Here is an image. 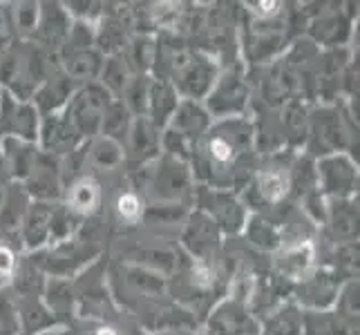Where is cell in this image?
I'll use <instances>...</instances> for the list:
<instances>
[{"instance_id": "cell-1", "label": "cell", "mask_w": 360, "mask_h": 335, "mask_svg": "<svg viewBox=\"0 0 360 335\" xmlns=\"http://www.w3.org/2000/svg\"><path fill=\"white\" fill-rule=\"evenodd\" d=\"M259 161L248 117L213 121L191 155L195 185L240 195Z\"/></svg>"}, {"instance_id": "cell-2", "label": "cell", "mask_w": 360, "mask_h": 335, "mask_svg": "<svg viewBox=\"0 0 360 335\" xmlns=\"http://www.w3.org/2000/svg\"><path fill=\"white\" fill-rule=\"evenodd\" d=\"M297 152L280 150L259 157L251 179L240 192V199L248 213L271 215L287 202H291V170Z\"/></svg>"}, {"instance_id": "cell-3", "label": "cell", "mask_w": 360, "mask_h": 335, "mask_svg": "<svg viewBox=\"0 0 360 335\" xmlns=\"http://www.w3.org/2000/svg\"><path fill=\"white\" fill-rule=\"evenodd\" d=\"M358 150V119L354 110L342 103L311 105L309 107V136L304 155L320 159L327 155L347 152L356 159Z\"/></svg>"}, {"instance_id": "cell-4", "label": "cell", "mask_w": 360, "mask_h": 335, "mask_svg": "<svg viewBox=\"0 0 360 335\" xmlns=\"http://www.w3.org/2000/svg\"><path fill=\"white\" fill-rule=\"evenodd\" d=\"M58 67L56 56L34 43L16 41L0 54V88L18 101H32L39 85Z\"/></svg>"}, {"instance_id": "cell-5", "label": "cell", "mask_w": 360, "mask_h": 335, "mask_svg": "<svg viewBox=\"0 0 360 335\" xmlns=\"http://www.w3.org/2000/svg\"><path fill=\"white\" fill-rule=\"evenodd\" d=\"M136 192L146 204H179L191 208L195 179L186 161L161 155L157 161L136 168Z\"/></svg>"}, {"instance_id": "cell-6", "label": "cell", "mask_w": 360, "mask_h": 335, "mask_svg": "<svg viewBox=\"0 0 360 335\" xmlns=\"http://www.w3.org/2000/svg\"><path fill=\"white\" fill-rule=\"evenodd\" d=\"M103 246L96 237V228L90 226L85 235V223L74 237L58 242L43 248L39 253H32V259L43 270L45 277H58V280H74L81 272L101 259Z\"/></svg>"}, {"instance_id": "cell-7", "label": "cell", "mask_w": 360, "mask_h": 335, "mask_svg": "<svg viewBox=\"0 0 360 335\" xmlns=\"http://www.w3.org/2000/svg\"><path fill=\"white\" fill-rule=\"evenodd\" d=\"M210 126H213V117L208 114L202 101L181 98L168 126L161 130V155L188 164L193 147L208 132Z\"/></svg>"}, {"instance_id": "cell-8", "label": "cell", "mask_w": 360, "mask_h": 335, "mask_svg": "<svg viewBox=\"0 0 360 335\" xmlns=\"http://www.w3.org/2000/svg\"><path fill=\"white\" fill-rule=\"evenodd\" d=\"M253 101V88L248 81V67L238 58L235 63L219 70L215 85L204 98V107L213 121L248 117Z\"/></svg>"}, {"instance_id": "cell-9", "label": "cell", "mask_w": 360, "mask_h": 335, "mask_svg": "<svg viewBox=\"0 0 360 335\" xmlns=\"http://www.w3.org/2000/svg\"><path fill=\"white\" fill-rule=\"evenodd\" d=\"M193 206L215 221V226L224 235V239L240 237L244 230V223L248 215H251L246 210V206L242 204L240 195H235L231 190L206 188V185H195Z\"/></svg>"}, {"instance_id": "cell-10", "label": "cell", "mask_w": 360, "mask_h": 335, "mask_svg": "<svg viewBox=\"0 0 360 335\" xmlns=\"http://www.w3.org/2000/svg\"><path fill=\"white\" fill-rule=\"evenodd\" d=\"M179 246L186 259L210 262V259H217L221 251H224V235L219 232L215 221L208 215H204L197 208H191L181 223Z\"/></svg>"}, {"instance_id": "cell-11", "label": "cell", "mask_w": 360, "mask_h": 335, "mask_svg": "<svg viewBox=\"0 0 360 335\" xmlns=\"http://www.w3.org/2000/svg\"><path fill=\"white\" fill-rule=\"evenodd\" d=\"M110 103H112V96L96 81L77 88V92L68 101L63 114L70 119V123L77 128V132L83 139L90 141L98 134V128H101L103 114Z\"/></svg>"}, {"instance_id": "cell-12", "label": "cell", "mask_w": 360, "mask_h": 335, "mask_svg": "<svg viewBox=\"0 0 360 335\" xmlns=\"http://www.w3.org/2000/svg\"><path fill=\"white\" fill-rule=\"evenodd\" d=\"M316 181L325 199H354L360 181L358 161L347 152L320 157L316 159Z\"/></svg>"}, {"instance_id": "cell-13", "label": "cell", "mask_w": 360, "mask_h": 335, "mask_svg": "<svg viewBox=\"0 0 360 335\" xmlns=\"http://www.w3.org/2000/svg\"><path fill=\"white\" fill-rule=\"evenodd\" d=\"M347 280L329 266L318 264L309 275L293 284L291 300L302 311H327L336 304V297Z\"/></svg>"}, {"instance_id": "cell-14", "label": "cell", "mask_w": 360, "mask_h": 335, "mask_svg": "<svg viewBox=\"0 0 360 335\" xmlns=\"http://www.w3.org/2000/svg\"><path fill=\"white\" fill-rule=\"evenodd\" d=\"M202 335H259V320L242 297L226 295L208 311Z\"/></svg>"}, {"instance_id": "cell-15", "label": "cell", "mask_w": 360, "mask_h": 335, "mask_svg": "<svg viewBox=\"0 0 360 335\" xmlns=\"http://www.w3.org/2000/svg\"><path fill=\"white\" fill-rule=\"evenodd\" d=\"M318 9L307 22V39L318 49H338L347 47L354 34V16L358 11L340 9Z\"/></svg>"}, {"instance_id": "cell-16", "label": "cell", "mask_w": 360, "mask_h": 335, "mask_svg": "<svg viewBox=\"0 0 360 335\" xmlns=\"http://www.w3.org/2000/svg\"><path fill=\"white\" fill-rule=\"evenodd\" d=\"M41 128V114L32 101H18L0 88V136H14L36 143Z\"/></svg>"}, {"instance_id": "cell-17", "label": "cell", "mask_w": 360, "mask_h": 335, "mask_svg": "<svg viewBox=\"0 0 360 335\" xmlns=\"http://www.w3.org/2000/svg\"><path fill=\"white\" fill-rule=\"evenodd\" d=\"M81 143H85V139L77 132V128L72 126L63 112L41 117L39 139H36V145H39L41 152L54 159H63L77 150Z\"/></svg>"}, {"instance_id": "cell-18", "label": "cell", "mask_w": 360, "mask_h": 335, "mask_svg": "<svg viewBox=\"0 0 360 335\" xmlns=\"http://www.w3.org/2000/svg\"><path fill=\"white\" fill-rule=\"evenodd\" d=\"M70 27H72V18L65 11L63 3H41L39 25H36L30 43H34L47 54L56 56L68 41Z\"/></svg>"}, {"instance_id": "cell-19", "label": "cell", "mask_w": 360, "mask_h": 335, "mask_svg": "<svg viewBox=\"0 0 360 335\" xmlns=\"http://www.w3.org/2000/svg\"><path fill=\"white\" fill-rule=\"evenodd\" d=\"M123 155H126V164L134 170L153 164L161 157V130L150 119L134 117L130 132L123 141Z\"/></svg>"}, {"instance_id": "cell-20", "label": "cell", "mask_w": 360, "mask_h": 335, "mask_svg": "<svg viewBox=\"0 0 360 335\" xmlns=\"http://www.w3.org/2000/svg\"><path fill=\"white\" fill-rule=\"evenodd\" d=\"M25 192L30 195L32 202L58 204L63 197V179H60V164L58 159L49 157L45 152L39 155L32 172L22 183Z\"/></svg>"}, {"instance_id": "cell-21", "label": "cell", "mask_w": 360, "mask_h": 335, "mask_svg": "<svg viewBox=\"0 0 360 335\" xmlns=\"http://www.w3.org/2000/svg\"><path fill=\"white\" fill-rule=\"evenodd\" d=\"M60 204L79 219L90 221L96 215H101V210H103V185L94 175L85 172V175L77 177L65 185Z\"/></svg>"}, {"instance_id": "cell-22", "label": "cell", "mask_w": 360, "mask_h": 335, "mask_svg": "<svg viewBox=\"0 0 360 335\" xmlns=\"http://www.w3.org/2000/svg\"><path fill=\"white\" fill-rule=\"evenodd\" d=\"M316 242L314 244H297V246H282L280 251L273 253L271 259V272L282 282L293 284L300 282L304 275H309L316 266Z\"/></svg>"}, {"instance_id": "cell-23", "label": "cell", "mask_w": 360, "mask_h": 335, "mask_svg": "<svg viewBox=\"0 0 360 335\" xmlns=\"http://www.w3.org/2000/svg\"><path fill=\"white\" fill-rule=\"evenodd\" d=\"M121 9H110L105 7V14L94 25V47L101 52L105 58L123 54L128 41H130V25H128V7L119 5Z\"/></svg>"}, {"instance_id": "cell-24", "label": "cell", "mask_w": 360, "mask_h": 335, "mask_svg": "<svg viewBox=\"0 0 360 335\" xmlns=\"http://www.w3.org/2000/svg\"><path fill=\"white\" fill-rule=\"evenodd\" d=\"M322 228L327 232L329 244L358 242V197L354 199H327V215Z\"/></svg>"}, {"instance_id": "cell-25", "label": "cell", "mask_w": 360, "mask_h": 335, "mask_svg": "<svg viewBox=\"0 0 360 335\" xmlns=\"http://www.w3.org/2000/svg\"><path fill=\"white\" fill-rule=\"evenodd\" d=\"M52 210L54 204L32 202L27 213L22 217V223L16 232L20 248L27 253H39L49 246V226H52Z\"/></svg>"}, {"instance_id": "cell-26", "label": "cell", "mask_w": 360, "mask_h": 335, "mask_svg": "<svg viewBox=\"0 0 360 335\" xmlns=\"http://www.w3.org/2000/svg\"><path fill=\"white\" fill-rule=\"evenodd\" d=\"M103 60H105V56L98 52L96 47L68 49V52H58L56 54L58 70L63 72L70 81L77 83L79 88H81V85L98 81V77H101V70H103Z\"/></svg>"}, {"instance_id": "cell-27", "label": "cell", "mask_w": 360, "mask_h": 335, "mask_svg": "<svg viewBox=\"0 0 360 335\" xmlns=\"http://www.w3.org/2000/svg\"><path fill=\"white\" fill-rule=\"evenodd\" d=\"M11 300H14V311H16L20 335H36V333L58 329V322L54 320V315L49 313V308L43 302V293H34V295L11 293Z\"/></svg>"}, {"instance_id": "cell-28", "label": "cell", "mask_w": 360, "mask_h": 335, "mask_svg": "<svg viewBox=\"0 0 360 335\" xmlns=\"http://www.w3.org/2000/svg\"><path fill=\"white\" fill-rule=\"evenodd\" d=\"M41 150L36 143L20 141L14 136H0V161H3L5 177L9 181L22 183L32 172Z\"/></svg>"}, {"instance_id": "cell-29", "label": "cell", "mask_w": 360, "mask_h": 335, "mask_svg": "<svg viewBox=\"0 0 360 335\" xmlns=\"http://www.w3.org/2000/svg\"><path fill=\"white\" fill-rule=\"evenodd\" d=\"M79 85L70 81L58 67L49 74V77L39 85V90L32 96V105L39 110L41 117L47 114H56V112H63L72 94L77 92Z\"/></svg>"}, {"instance_id": "cell-30", "label": "cell", "mask_w": 360, "mask_h": 335, "mask_svg": "<svg viewBox=\"0 0 360 335\" xmlns=\"http://www.w3.org/2000/svg\"><path fill=\"white\" fill-rule=\"evenodd\" d=\"M43 302L58 322V327H68L77 317V293H74L72 280L47 277L43 287Z\"/></svg>"}, {"instance_id": "cell-31", "label": "cell", "mask_w": 360, "mask_h": 335, "mask_svg": "<svg viewBox=\"0 0 360 335\" xmlns=\"http://www.w3.org/2000/svg\"><path fill=\"white\" fill-rule=\"evenodd\" d=\"M309 105L302 98H293L280 110V121H282V132H284V147L287 150L297 152L307 143L309 136Z\"/></svg>"}, {"instance_id": "cell-32", "label": "cell", "mask_w": 360, "mask_h": 335, "mask_svg": "<svg viewBox=\"0 0 360 335\" xmlns=\"http://www.w3.org/2000/svg\"><path fill=\"white\" fill-rule=\"evenodd\" d=\"M242 235L253 251L264 253V255H273L276 251H280V246H282V235H280L278 223L269 215L251 213L244 223Z\"/></svg>"}, {"instance_id": "cell-33", "label": "cell", "mask_w": 360, "mask_h": 335, "mask_svg": "<svg viewBox=\"0 0 360 335\" xmlns=\"http://www.w3.org/2000/svg\"><path fill=\"white\" fill-rule=\"evenodd\" d=\"M30 204H32L30 195L25 192L20 183L16 181L5 183L3 197H0V230L7 235H16Z\"/></svg>"}, {"instance_id": "cell-34", "label": "cell", "mask_w": 360, "mask_h": 335, "mask_svg": "<svg viewBox=\"0 0 360 335\" xmlns=\"http://www.w3.org/2000/svg\"><path fill=\"white\" fill-rule=\"evenodd\" d=\"M179 94L168 81L153 79L150 94H148V107H146V119H150L159 130L168 126V121L175 114L179 105Z\"/></svg>"}, {"instance_id": "cell-35", "label": "cell", "mask_w": 360, "mask_h": 335, "mask_svg": "<svg viewBox=\"0 0 360 335\" xmlns=\"http://www.w3.org/2000/svg\"><path fill=\"white\" fill-rule=\"evenodd\" d=\"M302 308L293 300L284 302L276 311L259 320V335H300Z\"/></svg>"}, {"instance_id": "cell-36", "label": "cell", "mask_w": 360, "mask_h": 335, "mask_svg": "<svg viewBox=\"0 0 360 335\" xmlns=\"http://www.w3.org/2000/svg\"><path fill=\"white\" fill-rule=\"evenodd\" d=\"M123 56H126L132 74H146V77H153L155 56H157L155 36H150V34H132L126 49H123Z\"/></svg>"}, {"instance_id": "cell-37", "label": "cell", "mask_w": 360, "mask_h": 335, "mask_svg": "<svg viewBox=\"0 0 360 335\" xmlns=\"http://www.w3.org/2000/svg\"><path fill=\"white\" fill-rule=\"evenodd\" d=\"M88 164L96 170H119L123 164H126V155H123V145L105 139V136L96 134L94 139L88 141Z\"/></svg>"}, {"instance_id": "cell-38", "label": "cell", "mask_w": 360, "mask_h": 335, "mask_svg": "<svg viewBox=\"0 0 360 335\" xmlns=\"http://www.w3.org/2000/svg\"><path fill=\"white\" fill-rule=\"evenodd\" d=\"M300 335H358V331L347 329L336 311L327 308V311H302Z\"/></svg>"}, {"instance_id": "cell-39", "label": "cell", "mask_w": 360, "mask_h": 335, "mask_svg": "<svg viewBox=\"0 0 360 335\" xmlns=\"http://www.w3.org/2000/svg\"><path fill=\"white\" fill-rule=\"evenodd\" d=\"M132 70L128 65V60L123 54H115V56H108L103 60V70H101V77H98V83L110 92L112 98H119L123 94V90L128 88V83L132 81Z\"/></svg>"}, {"instance_id": "cell-40", "label": "cell", "mask_w": 360, "mask_h": 335, "mask_svg": "<svg viewBox=\"0 0 360 335\" xmlns=\"http://www.w3.org/2000/svg\"><path fill=\"white\" fill-rule=\"evenodd\" d=\"M132 121H134V117L126 110V105H123L121 101H117V98H112V103L108 105L105 114H103L98 134L123 145V141H126V136L130 132Z\"/></svg>"}, {"instance_id": "cell-41", "label": "cell", "mask_w": 360, "mask_h": 335, "mask_svg": "<svg viewBox=\"0 0 360 335\" xmlns=\"http://www.w3.org/2000/svg\"><path fill=\"white\" fill-rule=\"evenodd\" d=\"M41 16V3H16L7 9L9 18V29L16 34L18 41H32L36 25H39Z\"/></svg>"}, {"instance_id": "cell-42", "label": "cell", "mask_w": 360, "mask_h": 335, "mask_svg": "<svg viewBox=\"0 0 360 335\" xmlns=\"http://www.w3.org/2000/svg\"><path fill=\"white\" fill-rule=\"evenodd\" d=\"M143 213H146V199L134 188L123 190L117 197L115 217H117V221L121 223V226H126V228L139 226V223L143 221Z\"/></svg>"}, {"instance_id": "cell-43", "label": "cell", "mask_w": 360, "mask_h": 335, "mask_svg": "<svg viewBox=\"0 0 360 335\" xmlns=\"http://www.w3.org/2000/svg\"><path fill=\"white\" fill-rule=\"evenodd\" d=\"M150 85L153 77H146V74H134L132 81L128 83V88L123 90V94L117 98L132 117H146V107H148V94H150Z\"/></svg>"}, {"instance_id": "cell-44", "label": "cell", "mask_w": 360, "mask_h": 335, "mask_svg": "<svg viewBox=\"0 0 360 335\" xmlns=\"http://www.w3.org/2000/svg\"><path fill=\"white\" fill-rule=\"evenodd\" d=\"M83 219H79L74 213L63 206V204H54V210H52V226H49V246L52 244H58V242H65L70 237H74L81 226H83Z\"/></svg>"}, {"instance_id": "cell-45", "label": "cell", "mask_w": 360, "mask_h": 335, "mask_svg": "<svg viewBox=\"0 0 360 335\" xmlns=\"http://www.w3.org/2000/svg\"><path fill=\"white\" fill-rule=\"evenodd\" d=\"M65 11L70 14L72 20H81V22H90V25H96L101 20V16L105 14V7L108 3H85V0H72V3H65L63 5Z\"/></svg>"}, {"instance_id": "cell-46", "label": "cell", "mask_w": 360, "mask_h": 335, "mask_svg": "<svg viewBox=\"0 0 360 335\" xmlns=\"http://www.w3.org/2000/svg\"><path fill=\"white\" fill-rule=\"evenodd\" d=\"M18 262H20V255L16 248L7 242H0V291H7L11 287Z\"/></svg>"}, {"instance_id": "cell-47", "label": "cell", "mask_w": 360, "mask_h": 335, "mask_svg": "<svg viewBox=\"0 0 360 335\" xmlns=\"http://www.w3.org/2000/svg\"><path fill=\"white\" fill-rule=\"evenodd\" d=\"M18 320L14 311V300L9 291H0V335H16Z\"/></svg>"}, {"instance_id": "cell-48", "label": "cell", "mask_w": 360, "mask_h": 335, "mask_svg": "<svg viewBox=\"0 0 360 335\" xmlns=\"http://www.w3.org/2000/svg\"><path fill=\"white\" fill-rule=\"evenodd\" d=\"M85 335H123L115 322H90V331Z\"/></svg>"}, {"instance_id": "cell-49", "label": "cell", "mask_w": 360, "mask_h": 335, "mask_svg": "<svg viewBox=\"0 0 360 335\" xmlns=\"http://www.w3.org/2000/svg\"><path fill=\"white\" fill-rule=\"evenodd\" d=\"M157 335H202L200 329H179V331H166V333H157Z\"/></svg>"}, {"instance_id": "cell-50", "label": "cell", "mask_w": 360, "mask_h": 335, "mask_svg": "<svg viewBox=\"0 0 360 335\" xmlns=\"http://www.w3.org/2000/svg\"><path fill=\"white\" fill-rule=\"evenodd\" d=\"M36 335H65V331H56V329H52V331H45V333H36Z\"/></svg>"}, {"instance_id": "cell-51", "label": "cell", "mask_w": 360, "mask_h": 335, "mask_svg": "<svg viewBox=\"0 0 360 335\" xmlns=\"http://www.w3.org/2000/svg\"><path fill=\"white\" fill-rule=\"evenodd\" d=\"M3 185H5V183H0V197H3Z\"/></svg>"}]
</instances>
